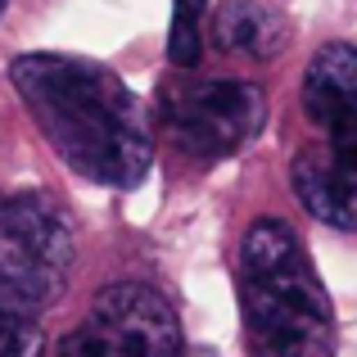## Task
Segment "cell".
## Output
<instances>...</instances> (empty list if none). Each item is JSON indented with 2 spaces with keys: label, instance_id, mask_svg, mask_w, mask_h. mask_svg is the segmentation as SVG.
I'll list each match as a JSON object with an SVG mask.
<instances>
[{
  "label": "cell",
  "instance_id": "cell-1",
  "mask_svg": "<svg viewBox=\"0 0 357 357\" xmlns=\"http://www.w3.org/2000/svg\"><path fill=\"white\" fill-rule=\"evenodd\" d=\"M9 77L50 149L77 176L114 190L145 181L154 158L149 114L114 68L73 54H18Z\"/></svg>",
  "mask_w": 357,
  "mask_h": 357
},
{
  "label": "cell",
  "instance_id": "cell-2",
  "mask_svg": "<svg viewBox=\"0 0 357 357\" xmlns=\"http://www.w3.org/2000/svg\"><path fill=\"white\" fill-rule=\"evenodd\" d=\"M240 307L258 357H335L331 298L289 222L258 218L244 231Z\"/></svg>",
  "mask_w": 357,
  "mask_h": 357
},
{
  "label": "cell",
  "instance_id": "cell-3",
  "mask_svg": "<svg viewBox=\"0 0 357 357\" xmlns=\"http://www.w3.org/2000/svg\"><path fill=\"white\" fill-rule=\"evenodd\" d=\"M68 213L50 195H0V307L36 317L63 294L73 271Z\"/></svg>",
  "mask_w": 357,
  "mask_h": 357
},
{
  "label": "cell",
  "instance_id": "cell-4",
  "mask_svg": "<svg viewBox=\"0 0 357 357\" xmlns=\"http://www.w3.org/2000/svg\"><path fill=\"white\" fill-rule=\"evenodd\" d=\"M163 127L185 154L227 158L267 122V96L253 82H172L158 96Z\"/></svg>",
  "mask_w": 357,
  "mask_h": 357
},
{
  "label": "cell",
  "instance_id": "cell-5",
  "mask_svg": "<svg viewBox=\"0 0 357 357\" xmlns=\"http://www.w3.org/2000/svg\"><path fill=\"white\" fill-rule=\"evenodd\" d=\"M77 335L91 357H185L172 303L140 280L100 289Z\"/></svg>",
  "mask_w": 357,
  "mask_h": 357
},
{
  "label": "cell",
  "instance_id": "cell-6",
  "mask_svg": "<svg viewBox=\"0 0 357 357\" xmlns=\"http://www.w3.org/2000/svg\"><path fill=\"white\" fill-rule=\"evenodd\" d=\"M294 195L317 222L357 231V140L307 145L289 167Z\"/></svg>",
  "mask_w": 357,
  "mask_h": 357
},
{
  "label": "cell",
  "instance_id": "cell-7",
  "mask_svg": "<svg viewBox=\"0 0 357 357\" xmlns=\"http://www.w3.org/2000/svg\"><path fill=\"white\" fill-rule=\"evenodd\" d=\"M303 114L326 140H357V45L331 41L307 59Z\"/></svg>",
  "mask_w": 357,
  "mask_h": 357
},
{
  "label": "cell",
  "instance_id": "cell-8",
  "mask_svg": "<svg viewBox=\"0 0 357 357\" xmlns=\"http://www.w3.org/2000/svg\"><path fill=\"white\" fill-rule=\"evenodd\" d=\"M213 41L227 54L276 59L289 41V23L271 5H258V0H227L213 14Z\"/></svg>",
  "mask_w": 357,
  "mask_h": 357
},
{
  "label": "cell",
  "instance_id": "cell-9",
  "mask_svg": "<svg viewBox=\"0 0 357 357\" xmlns=\"http://www.w3.org/2000/svg\"><path fill=\"white\" fill-rule=\"evenodd\" d=\"M204 14L208 0H172V27H167V63L195 68L204 54Z\"/></svg>",
  "mask_w": 357,
  "mask_h": 357
},
{
  "label": "cell",
  "instance_id": "cell-10",
  "mask_svg": "<svg viewBox=\"0 0 357 357\" xmlns=\"http://www.w3.org/2000/svg\"><path fill=\"white\" fill-rule=\"evenodd\" d=\"M0 357H45V335L36 317L0 307Z\"/></svg>",
  "mask_w": 357,
  "mask_h": 357
},
{
  "label": "cell",
  "instance_id": "cell-11",
  "mask_svg": "<svg viewBox=\"0 0 357 357\" xmlns=\"http://www.w3.org/2000/svg\"><path fill=\"white\" fill-rule=\"evenodd\" d=\"M50 357H91V349H86V340H82V335L73 331V335H68V340H63Z\"/></svg>",
  "mask_w": 357,
  "mask_h": 357
},
{
  "label": "cell",
  "instance_id": "cell-12",
  "mask_svg": "<svg viewBox=\"0 0 357 357\" xmlns=\"http://www.w3.org/2000/svg\"><path fill=\"white\" fill-rule=\"evenodd\" d=\"M5 5H9V0H0V14H5Z\"/></svg>",
  "mask_w": 357,
  "mask_h": 357
}]
</instances>
